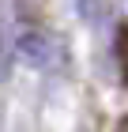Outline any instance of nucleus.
<instances>
[{"label": "nucleus", "mask_w": 128, "mask_h": 132, "mask_svg": "<svg viewBox=\"0 0 128 132\" xmlns=\"http://www.w3.org/2000/svg\"><path fill=\"white\" fill-rule=\"evenodd\" d=\"M19 57H23L27 64H34V68H45L49 57H53V45H49L45 34L27 30V34H19Z\"/></svg>", "instance_id": "obj_1"}, {"label": "nucleus", "mask_w": 128, "mask_h": 132, "mask_svg": "<svg viewBox=\"0 0 128 132\" xmlns=\"http://www.w3.org/2000/svg\"><path fill=\"white\" fill-rule=\"evenodd\" d=\"M117 61H121V76H124V83H128V27L117 30Z\"/></svg>", "instance_id": "obj_2"}]
</instances>
